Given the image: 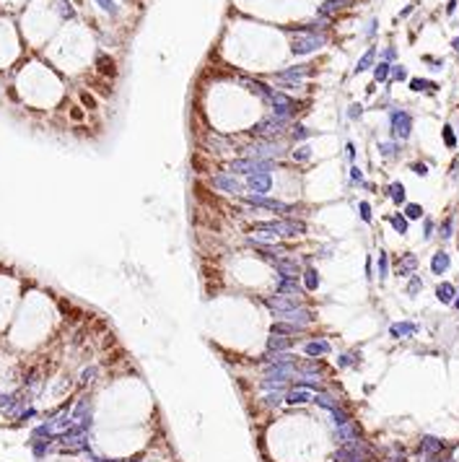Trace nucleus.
<instances>
[{
  "instance_id": "obj_1",
  "label": "nucleus",
  "mask_w": 459,
  "mask_h": 462,
  "mask_svg": "<svg viewBox=\"0 0 459 462\" xmlns=\"http://www.w3.org/2000/svg\"><path fill=\"white\" fill-rule=\"evenodd\" d=\"M249 231H257L260 237H298V234H306V223L304 221H293V218H283V221H260L252 223Z\"/></svg>"
},
{
  "instance_id": "obj_2",
  "label": "nucleus",
  "mask_w": 459,
  "mask_h": 462,
  "mask_svg": "<svg viewBox=\"0 0 459 462\" xmlns=\"http://www.w3.org/2000/svg\"><path fill=\"white\" fill-rule=\"evenodd\" d=\"M262 260H267L270 265H273L280 278H296V281H298V275H304V273H301V265L293 260V257H288V255H283V257H278V255H265Z\"/></svg>"
},
{
  "instance_id": "obj_3",
  "label": "nucleus",
  "mask_w": 459,
  "mask_h": 462,
  "mask_svg": "<svg viewBox=\"0 0 459 462\" xmlns=\"http://www.w3.org/2000/svg\"><path fill=\"white\" fill-rule=\"evenodd\" d=\"M213 185L221 192H231V195H244V185L239 182L231 171H215L213 174Z\"/></svg>"
},
{
  "instance_id": "obj_4",
  "label": "nucleus",
  "mask_w": 459,
  "mask_h": 462,
  "mask_svg": "<svg viewBox=\"0 0 459 462\" xmlns=\"http://www.w3.org/2000/svg\"><path fill=\"white\" fill-rule=\"evenodd\" d=\"M265 307L273 309V314H283V312H291V309H298L301 301L296 296H283V293H275V296L265 299Z\"/></svg>"
},
{
  "instance_id": "obj_5",
  "label": "nucleus",
  "mask_w": 459,
  "mask_h": 462,
  "mask_svg": "<svg viewBox=\"0 0 459 462\" xmlns=\"http://www.w3.org/2000/svg\"><path fill=\"white\" fill-rule=\"evenodd\" d=\"M361 439V428H358V423L356 421H348V423H343V426H337L335 428V442L337 444H350V442H358Z\"/></svg>"
},
{
  "instance_id": "obj_6",
  "label": "nucleus",
  "mask_w": 459,
  "mask_h": 462,
  "mask_svg": "<svg viewBox=\"0 0 459 462\" xmlns=\"http://www.w3.org/2000/svg\"><path fill=\"white\" fill-rule=\"evenodd\" d=\"M246 187L254 190L257 195L270 192V187H273V177H270V171H254V174L246 177Z\"/></svg>"
},
{
  "instance_id": "obj_7",
  "label": "nucleus",
  "mask_w": 459,
  "mask_h": 462,
  "mask_svg": "<svg viewBox=\"0 0 459 462\" xmlns=\"http://www.w3.org/2000/svg\"><path fill=\"white\" fill-rule=\"evenodd\" d=\"M296 372L301 374V376H319V374H325V366L317 361V359H298L296 361Z\"/></svg>"
},
{
  "instance_id": "obj_8",
  "label": "nucleus",
  "mask_w": 459,
  "mask_h": 462,
  "mask_svg": "<svg viewBox=\"0 0 459 462\" xmlns=\"http://www.w3.org/2000/svg\"><path fill=\"white\" fill-rule=\"evenodd\" d=\"M13 304H16V296H13L8 289H3V275H0V325L11 317Z\"/></svg>"
},
{
  "instance_id": "obj_9",
  "label": "nucleus",
  "mask_w": 459,
  "mask_h": 462,
  "mask_svg": "<svg viewBox=\"0 0 459 462\" xmlns=\"http://www.w3.org/2000/svg\"><path fill=\"white\" fill-rule=\"evenodd\" d=\"M275 291H278V293H283V296H296V299H298L304 289L298 286L296 278H280V275H278V281H275Z\"/></svg>"
},
{
  "instance_id": "obj_10",
  "label": "nucleus",
  "mask_w": 459,
  "mask_h": 462,
  "mask_svg": "<svg viewBox=\"0 0 459 462\" xmlns=\"http://www.w3.org/2000/svg\"><path fill=\"white\" fill-rule=\"evenodd\" d=\"M304 353L309 356V359H319V356L332 353V345H329L325 338H317V340H309V343L304 345Z\"/></svg>"
},
{
  "instance_id": "obj_11",
  "label": "nucleus",
  "mask_w": 459,
  "mask_h": 462,
  "mask_svg": "<svg viewBox=\"0 0 459 462\" xmlns=\"http://www.w3.org/2000/svg\"><path fill=\"white\" fill-rule=\"evenodd\" d=\"M306 327H301V325H291V322H280V320H275L273 325H270V332L273 335H285V338H293V335H301Z\"/></svg>"
},
{
  "instance_id": "obj_12",
  "label": "nucleus",
  "mask_w": 459,
  "mask_h": 462,
  "mask_svg": "<svg viewBox=\"0 0 459 462\" xmlns=\"http://www.w3.org/2000/svg\"><path fill=\"white\" fill-rule=\"evenodd\" d=\"M296 345V338H285V335H273L267 340V353H280V351H291Z\"/></svg>"
},
{
  "instance_id": "obj_13",
  "label": "nucleus",
  "mask_w": 459,
  "mask_h": 462,
  "mask_svg": "<svg viewBox=\"0 0 459 462\" xmlns=\"http://www.w3.org/2000/svg\"><path fill=\"white\" fill-rule=\"evenodd\" d=\"M306 403H314V397H311L309 390L293 387V390L285 392V405H306Z\"/></svg>"
},
{
  "instance_id": "obj_14",
  "label": "nucleus",
  "mask_w": 459,
  "mask_h": 462,
  "mask_svg": "<svg viewBox=\"0 0 459 462\" xmlns=\"http://www.w3.org/2000/svg\"><path fill=\"white\" fill-rule=\"evenodd\" d=\"M96 65H99V73H104V75H117V68H115V60H112L109 55H99L96 57Z\"/></svg>"
},
{
  "instance_id": "obj_15",
  "label": "nucleus",
  "mask_w": 459,
  "mask_h": 462,
  "mask_svg": "<svg viewBox=\"0 0 459 462\" xmlns=\"http://www.w3.org/2000/svg\"><path fill=\"white\" fill-rule=\"evenodd\" d=\"M304 289L306 291H317L319 289V273L314 268H306V273H304Z\"/></svg>"
},
{
  "instance_id": "obj_16",
  "label": "nucleus",
  "mask_w": 459,
  "mask_h": 462,
  "mask_svg": "<svg viewBox=\"0 0 459 462\" xmlns=\"http://www.w3.org/2000/svg\"><path fill=\"white\" fill-rule=\"evenodd\" d=\"M415 332V325H410V322H400V325H392L389 327V335L392 338H405V335H412Z\"/></svg>"
},
{
  "instance_id": "obj_17",
  "label": "nucleus",
  "mask_w": 459,
  "mask_h": 462,
  "mask_svg": "<svg viewBox=\"0 0 459 462\" xmlns=\"http://www.w3.org/2000/svg\"><path fill=\"white\" fill-rule=\"evenodd\" d=\"M446 268H449V255H446V252H439V255L431 260V270L436 273V275H441Z\"/></svg>"
},
{
  "instance_id": "obj_18",
  "label": "nucleus",
  "mask_w": 459,
  "mask_h": 462,
  "mask_svg": "<svg viewBox=\"0 0 459 462\" xmlns=\"http://www.w3.org/2000/svg\"><path fill=\"white\" fill-rule=\"evenodd\" d=\"M285 403V392H270V395L262 397V405L265 408H278Z\"/></svg>"
},
{
  "instance_id": "obj_19",
  "label": "nucleus",
  "mask_w": 459,
  "mask_h": 462,
  "mask_svg": "<svg viewBox=\"0 0 459 462\" xmlns=\"http://www.w3.org/2000/svg\"><path fill=\"white\" fill-rule=\"evenodd\" d=\"M415 265H418V257H415V255H405L402 260H400V268H397V273H400V275H408V270H415Z\"/></svg>"
},
{
  "instance_id": "obj_20",
  "label": "nucleus",
  "mask_w": 459,
  "mask_h": 462,
  "mask_svg": "<svg viewBox=\"0 0 459 462\" xmlns=\"http://www.w3.org/2000/svg\"><path fill=\"white\" fill-rule=\"evenodd\" d=\"M394 133L397 135H408L410 133V120L405 115H394Z\"/></svg>"
},
{
  "instance_id": "obj_21",
  "label": "nucleus",
  "mask_w": 459,
  "mask_h": 462,
  "mask_svg": "<svg viewBox=\"0 0 459 462\" xmlns=\"http://www.w3.org/2000/svg\"><path fill=\"white\" fill-rule=\"evenodd\" d=\"M436 293H439V299L443 301V304H449V301L454 299V293H457V291H454V286H449V283H441L439 289H436Z\"/></svg>"
},
{
  "instance_id": "obj_22",
  "label": "nucleus",
  "mask_w": 459,
  "mask_h": 462,
  "mask_svg": "<svg viewBox=\"0 0 459 462\" xmlns=\"http://www.w3.org/2000/svg\"><path fill=\"white\" fill-rule=\"evenodd\" d=\"M387 221H389V223H392L394 229H397V234H405V231H408V221H405V213H402V216H400V213L387 216Z\"/></svg>"
},
{
  "instance_id": "obj_23",
  "label": "nucleus",
  "mask_w": 459,
  "mask_h": 462,
  "mask_svg": "<svg viewBox=\"0 0 459 462\" xmlns=\"http://www.w3.org/2000/svg\"><path fill=\"white\" fill-rule=\"evenodd\" d=\"M389 195H392L394 203H402L405 200V187L400 185V182H392V185H389Z\"/></svg>"
},
{
  "instance_id": "obj_24",
  "label": "nucleus",
  "mask_w": 459,
  "mask_h": 462,
  "mask_svg": "<svg viewBox=\"0 0 459 462\" xmlns=\"http://www.w3.org/2000/svg\"><path fill=\"white\" fill-rule=\"evenodd\" d=\"M420 216H423V208H420L418 203H410V205L405 208V218H410V221H415Z\"/></svg>"
},
{
  "instance_id": "obj_25",
  "label": "nucleus",
  "mask_w": 459,
  "mask_h": 462,
  "mask_svg": "<svg viewBox=\"0 0 459 462\" xmlns=\"http://www.w3.org/2000/svg\"><path fill=\"white\" fill-rule=\"evenodd\" d=\"M309 146H298L296 151H293V158H296V161H309Z\"/></svg>"
},
{
  "instance_id": "obj_26",
  "label": "nucleus",
  "mask_w": 459,
  "mask_h": 462,
  "mask_svg": "<svg viewBox=\"0 0 459 462\" xmlns=\"http://www.w3.org/2000/svg\"><path fill=\"white\" fill-rule=\"evenodd\" d=\"M353 359H356L353 353H343V356H340V361H337V366H340V369H345V366H353V363H356Z\"/></svg>"
},
{
  "instance_id": "obj_27",
  "label": "nucleus",
  "mask_w": 459,
  "mask_h": 462,
  "mask_svg": "<svg viewBox=\"0 0 459 462\" xmlns=\"http://www.w3.org/2000/svg\"><path fill=\"white\" fill-rule=\"evenodd\" d=\"M379 275H381V278L389 275V265H387V255H384V252H381V257H379Z\"/></svg>"
},
{
  "instance_id": "obj_28",
  "label": "nucleus",
  "mask_w": 459,
  "mask_h": 462,
  "mask_svg": "<svg viewBox=\"0 0 459 462\" xmlns=\"http://www.w3.org/2000/svg\"><path fill=\"white\" fill-rule=\"evenodd\" d=\"M358 210H361V218H363V221H371V205H368V203H361Z\"/></svg>"
},
{
  "instance_id": "obj_29",
  "label": "nucleus",
  "mask_w": 459,
  "mask_h": 462,
  "mask_svg": "<svg viewBox=\"0 0 459 462\" xmlns=\"http://www.w3.org/2000/svg\"><path fill=\"white\" fill-rule=\"evenodd\" d=\"M293 138H296V140L309 138V130H306V127H296V130H293Z\"/></svg>"
},
{
  "instance_id": "obj_30",
  "label": "nucleus",
  "mask_w": 459,
  "mask_h": 462,
  "mask_svg": "<svg viewBox=\"0 0 459 462\" xmlns=\"http://www.w3.org/2000/svg\"><path fill=\"white\" fill-rule=\"evenodd\" d=\"M443 140H446V146H454V133H451V127H443Z\"/></svg>"
},
{
  "instance_id": "obj_31",
  "label": "nucleus",
  "mask_w": 459,
  "mask_h": 462,
  "mask_svg": "<svg viewBox=\"0 0 459 462\" xmlns=\"http://www.w3.org/2000/svg\"><path fill=\"white\" fill-rule=\"evenodd\" d=\"M441 237H443V239H449V237H451V218L441 226Z\"/></svg>"
},
{
  "instance_id": "obj_32",
  "label": "nucleus",
  "mask_w": 459,
  "mask_h": 462,
  "mask_svg": "<svg viewBox=\"0 0 459 462\" xmlns=\"http://www.w3.org/2000/svg\"><path fill=\"white\" fill-rule=\"evenodd\" d=\"M408 291H410V293H418V291H420V281H418V278H412V283L408 286Z\"/></svg>"
},
{
  "instance_id": "obj_33",
  "label": "nucleus",
  "mask_w": 459,
  "mask_h": 462,
  "mask_svg": "<svg viewBox=\"0 0 459 462\" xmlns=\"http://www.w3.org/2000/svg\"><path fill=\"white\" fill-rule=\"evenodd\" d=\"M350 177H353V182H361V177H363V174H361L358 166H353V169H350Z\"/></svg>"
},
{
  "instance_id": "obj_34",
  "label": "nucleus",
  "mask_w": 459,
  "mask_h": 462,
  "mask_svg": "<svg viewBox=\"0 0 459 462\" xmlns=\"http://www.w3.org/2000/svg\"><path fill=\"white\" fill-rule=\"evenodd\" d=\"M345 151H348V158L353 161V158H356V148H353V143H348V146H345Z\"/></svg>"
},
{
  "instance_id": "obj_35",
  "label": "nucleus",
  "mask_w": 459,
  "mask_h": 462,
  "mask_svg": "<svg viewBox=\"0 0 459 462\" xmlns=\"http://www.w3.org/2000/svg\"><path fill=\"white\" fill-rule=\"evenodd\" d=\"M381 154L389 156V154H394V148H392V146H387V143H381Z\"/></svg>"
},
{
  "instance_id": "obj_36",
  "label": "nucleus",
  "mask_w": 459,
  "mask_h": 462,
  "mask_svg": "<svg viewBox=\"0 0 459 462\" xmlns=\"http://www.w3.org/2000/svg\"><path fill=\"white\" fill-rule=\"evenodd\" d=\"M412 169H415V174H420V177L426 174V166H423V164H412Z\"/></svg>"
},
{
  "instance_id": "obj_37",
  "label": "nucleus",
  "mask_w": 459,
  "mask_h": 462,
  "mask_svg": "<svg viewBox=\"0 0 459 462\" xmlns=\"http://www.w3.org/2000/svg\"><path fill=\"white\" fill-rule=\"evenodd\" d=\"M431 234H433V223L426 221V239H431Z\"/></svg>"
}]
</instances>
